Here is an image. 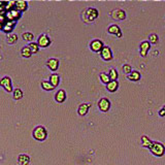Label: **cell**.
<instances>
[{
  "instance_id": "5b68a950",
  "label": "cell",
  "mask_w": 165,
  "mask_h": 165,
  "mask_svg": "<svg viewBox=\"0 0 165 165\" xmlns=\"http://www.w3.org/2000/svg\"><path fill=\"white\" fill-rule=\"evenodd\" d=\"M37 46H41V48H46L51 44V39L49 38L48 35L46 34H42L38 37V41H37Z\"/></svg>"
},
{
  "instance_id": "52a82bcc",
  "label": "cell",
  "mask_w": 165,
  "mask_h": 165,
  "mask_svg": "<svg viewBox=\"0 0 165 165\" xmlns=\"http://www.w3.org/2000/svg\"><path fill=\"white\" fill-rule=\"evenodd\" d=\"M98 106H99V110L103 113H106L108 110H110V102L108 99L106 98H102L100 99V101L98 102Z\"/></svg>"
},
{
  "instance_id": "1f68e13d",
  "label": "cell",
  "mask_w": 165,
  "mask_h": 165,
  "mask_svg": "<svg viewBox=\"0 0 165 165\" xmlns=\"http://www.w3.org/2000/svg\"><path fill=\"white\" fill-rule=\"evenodd\" d=\"M123 70L125 73H127V74H129V73L132 71V68H131L130 65H128V64H125V65L123 66Z\"/></svg>"
},
{
  "instance_id": "f1b7e54d",
  "label": "cell",
  "mask_w": 165,
  "mask_h": 165,
  "mask_svg": "<svg viewBox=\"0 0 165 165\" xmlns=\"http://www.w3.org/2000/svg\"><path fill=\"white\" fill-rule=\"evenodd\" d=\"M100 80H101V82H103V84H108V82H110V77H108V73H105V72L100 73Z\"/></svg>"
},
{
  "instance_id": "f546056e",
  "label": "cell",
  "mask_w": 165,
  "mask_h": 165,
  "mask_svg": "<svg viewBox=\"0 0 165 165\" xmlns=\"http://www.w3.org/2000/svg\"><path fill=\"white\" fill-rule=\"evenodd\" d=\"M18 41V36L15 34H14V33H13V34H10L7 36V42L8 43H15V41Z\"/></svg>"
},
{
  "instance_id": "ac0fdd59",
  "label": "cell",
  "mask_w": 165,
  "mask_h": 165,
  "mask_svg": "<svg viewBox=\"0 0 165 165\" xmlns=\"http://www.w3.org/2000/svg\"><path fill=\"white\" fill-rule=\"evenodd\" d=\"M128 80H130V81H133V82H137V81H139L140 80V73L138 72V71L136 70H134V71H131L130 73L128 74Z\"/></svg>"
},
{
  "instance_id": "44dd1931",
  "label": "cell",
  "mask_w": 165,
  "mask_h": 165,
  "mask_svg": "<svg viewBox=\"0 0 165 165\" xmlns=\"http://www.w3.org/2000/svg\"><path fill=\"white\" fill-rule=\"evenodd\" d=\"M15 22L14 21H8L7 23H6V25L3 26V28H2V30L4 31V32H10V31L13 30V28H14Z\"/></svg>"
},
{
  "instance_id": "cb8c5ba5",
  "label": "cell",
  "mask_w": 165,
  "mask_h": 165,
  "mask_svg": "<svg viewBox=\"0 0 165 165\" xmlns=\"http://www.w3.org/2000/svg\"><path fill=\"white\" fill-rule=\"evenodd\" d=\"M141 142H142V146H144V147H146V148H149V149L151 148V146H152V140H151L149 137L142 136V137H141Z\"/></svg>"
},
{
  "instance_id": "ffe728a7",
  "label": "cell",
  "mask_w": 165,
  "mask_h": 165,
  "mask_svg": "<svg viewBox=\"0 0 165 165\" xmlns=\"http://www.w3.org/2000/svg\"><path fill=\"white\" fill-rule=\"evenodd\" d=\"M50 82L54 88L55 87H57L58 84H59V75H58L57 73H53V74L50 77V82Z\"/></svg>"
},
{
  "instance_id": "8fae6325",
  "label": "cell",
  "mask_w": 165,
  "mask_h": 165,
  "mask_svg": "<svg viewBox=\"0 0 165 165\" xmlns=\"http://www.w3.org/2000/svg\"><path fill=\"white\" fill-rule=\"evenodd\" d=\"M6 15H7L6 18L8 19V21H14V22H15L18 19H19L20 17H21L20 13L17 12L15 10H8V13L6 14Z\"/></svg>"
},
{
  "instance_id": "7402d4cb",
  "label": "cell",
  "mask_w": 165,
  "mask_h": 165,
  "mask_svg": "<svg viewBox=\"0 0 165 165\" xmlns=\"http://www.w3.org/2000/svg\"><path fill=\"white\" fill-rule=\"evenodd\" d=\"M28 48H29V50L31 51L32 54H36V53L38 52V50H39V46H37L36 42H30L29 46H28Z\"/></svg>"
},
{
  "instance_id": "7a4b0ae2",
  "label": "cell",
  "mask_w": 165,
  "mask_h": 165,
  "mask_svg": "<svg viewBox=\"0 0 165 165\" xmlns=\"http://www.w3.org/2000/svg\"><path fill=\"white\" fill-rule=\"evenodd\" d=\"M150 150L152 153L155 156H157V157H161L164 154V147H163V144H160V142L152 141V146H151Z\"/></svg>"
},
{
  "instance_id": "ba28073f",
  "label": "cell",
  "mask_w": 165,
  "mask_h": 165,
  "mask_svg": "<svg viewBox=\"0 0 165 165\" xmlns=\"http://www.w3.org/2000/svg\"><path fill=\"white\" fill-rule=\"evenodd\" d=\"M103 43H102V41H99V39H95V41H93L92 42H91V44H90V48H91V50L93 51V52H95V53H98V52H100L101 51V49L103 48Z\"/></svg>"
},
{
  "instance_id": "836d02e7",
  "label": "cell",
  "mask_w": 165,
  "mask_h": 165,
  "mask_svg": "<svg viewBox=\"0 0 165 165\" xmlns=\"http://www.w3.org/2000/svg\"><path fill=\"white\" fill-rule=\"evenodd\" d=\"M2 27H1V23H0V29H1Z\"/></svg>"
},
{
  "instance_id": "484cf974",
  "label": "cell",
  "mask_w": 165,
  "mask_h": 165,
  "mask_svg": "<svg viewBox=\"0 0 165 165\" xmlns=\"http://www.w3.org/2000/svg\"><path fill=\"white\" fill-rule=\"evenodd\" d=\"M22 37H23V39L25 41H32L34 35H33L32 33H30V32H25V33H23V36Z\"/></svg>"
},
{
  "instance_id": "4fadbf2b",
  "label": "cell",
  "mask_w": 165,
  "mask_h": 165,
  "mask_svg": "<svg viewBox=\"0 0 165 165\" xmlns=\"http://www.w3.org/2000/svg\"><path fill=\"white\" fill-rule=\"evenodd\" d=\"M46 66H48L51 70L55 71V70H57L58 67H59V61H58L57 59H55V58H52V59L48 60V62H46Z\"/></svg>"
},
{
  "instance_id": "5bb4252c",
  "label": "cell",
  "mask_w": 165,
  "mask_h": 165,
  "mask_svg": "<svg viewBox=\"0 0 165 165\" xmlns=\"http://www.w3.org/2000/svg\"><path fill=\"white\" fill-rule=\"evenodd\" d=\"M66 99V94H65V91L64 90H59L55 95V100L59 103H62L64 102Z\"/></svg>"
},
{
  "instance_id": "4316f807",
  "label": "cell",
  "mask_w": 165,
  "mask_h": 165,
  "mask_svg": "<svg viewBox=\"0 0 165 165\" xmlns=\"http://www.w3.org/2000/svg\"><path fill=\"white\" fill-rule=\"evenodd\" d=\"M23 97V92H22L21 89H15L14 91V99L19 100Z\"/></svg>"
},
{
  "instance_id": "6da1fadb",
  "label": "cell",
  "mask_w": 165,
  "mask_h": 165,
  "mask_svg": "<svg viewBox=\"0 0 165 165\" xmlns=\"http://www.w3.org/2000/svg\"><path fill=\"white\" fill-rule=\"evenodd\" d=\"M48 136V132H46V128L42 126H38L33 130V137L36 140H39V141H42L44 140Z\"/></svg>"
},
{
  "instance_id": "4dcf8cb0",
  "label": "cell",
  "mask_w": 165,
  "mask_h": 165,
  "mask_svg": "<svg viewBox=\"0 0 165 165\" xmlns=\"http://www.w3.org/2000/svg\"><path fill=\"white\" fill-rule=\"evenodd\" d=\"M149 41L152 43H157L158 42V36L156 34H151L150 36H149Z\"/></svg>"
},
{
  "instance_id": "d4e9b609",
  "label": "cell",
  "mask_w": 165,
  "mask_h": 165,
  "mask_svg": "<svg viewBox=\"0 0 165 165\" xmlns=\"http://www.w3.org/2000/svg\"><path fill=\"white\" fill-rule=\"evenodd\" d=\"M22 56H23L24 58H30L31 55H32V53H31V51L29 50L28 46H25V48L22 49Z\"/></svg>"
},
{
  "instance_id": "30bf717a",
  "label": "cell",
  "mask_w": 165,
  "mask_h": 165,
  "mask_svg": "<svg viewBox=\"0 0 165 165\" xmlns=\"http://www.w3.org/2000/svg\"><path fill=\"white\" fill-rule=\"evenodd\" d=\"M27 2L26 1H15V6H14V10H15L17 12H25L27 10Z\"/></svg>"
},
{
  "instance_id": "3957f363",
  "label": "cell",
  "mask_w": 165,
  "mask_h": 165,
  "mask_svg": "<svg viewBox=\"0 0 165 165\" xmlns=\"http://www.w3.org/2000/svg\"><path fill=\"white\" fill-rule=\"evenodd\" d=\"M98 17V10L96 8L90 7L84 13V19L86 22H92Z\"/></svg>"
},
{
  "instance_id": "603a6c76",
  "label": "cell",
  "mask_w": 165,
  "mask_h": 165,
  "mask_svg": "<svg viewBox=\"0 0 165 165\" xmlns=\"http://www.w3.org/2000/svg\"><path fill=\"white\" fill-rule=\"evenodd\" d=\"M108 77H110V81H117L118 79V71L116 69H110V73H108Z\"/></svg>"
},
{
  "instance_id": "8992f818",
  "label": "cell",
  "mask_w": 165,
  "mask_h": 165,
  "mask_svg": "<svg viewBox=\"0 0 165 165\" xmlns=\"http://www.w3.org/2000/svg\"><path fill=\"white\" fill-rule=\"evenodd\" d=\"M100 54H101L102 59L105 60V61H110L113 59V53H111L110 49L108 46H103L100 51Z\"/></svg>"
},
{
  "instance_id": "d6a6232c",
  "label": "cell",
  "mask_w": 165,
  "mask_h": 165,
  "mask_svg": "<svg viewBox=\"0 0 165 165\" xmlns=\"http://www.w3.org/2000/svg\"><path fill=\"white\" fill-rule=\"evenodd\" d=\"M159 115H160V116H161V117H163V116H164V108H162V110H160Z\"/></svg>"
},
{
  "instance_id": "277c9868",
  "label": "cell",
  "mask_w": 165,
  "mask_h": 165,
  "mask_svg": "<svg viewBox=\"0 0 165 165\" xmlns=\"http://www.w3.org/2000/svg\"><path fill=\"white\" fill-rule=\"evenodd\" d=\"M0 86H2L5 89L6 92L10 93L13 92V86H12V80L8 77H4L0 80Z\"/></svg>"
},
{
  "instance_id": "83f0119b",
  "label": "cell",
  "mask_w": 165,
  "mask_h": 165,
  "mask_svg": "<svg viewBox=\"0 0 165 165\" xmlns=\"http://www.w3.org/2000/svg\"><path fill=\"white\" fill-rule=\"evenodd\" d=\"M41 87H42V89H44V90H46V91H51V90H53V89H55L50 82L46 81H43L41 82Z\"/></svg>"
},
{
  "instance_id": "7c38bea8",
  "label": "cell",
  "mask_w": 165,
  "mask_h": 165,
  "mask_svg": "<svg viewBox=\"0 0 165 165\" xmlns=\"http://www.w3.org/2000/svg\"><path fill=\"white\" fill-rule=\"evenodd\" d=\"M150 42L149 41H142L140 43V55L142 57H146L147 54H148L149 50H150Z\"/></svg>"
},
{
  "instance_id": "2e32d148",
  "label": "cell",
  "mask_w": 165,
  "mask_h": 165,
  "mask_svg": "<svg viewBox=\"0 0 165 165\" xmlns=\"http://www.w3.org/2000/svg\"><path fill=\"white\" fill-rule=\"evenodd\" d=\"M91 106V104H85L82 103L79 106V110H77V113H79L80 116H86L88 113L89 108Z\"/></svg>"
},
{
  "instance_id": "9c48e42d",
  "label": "cell",
  "mask_w": 165,
  "mask_h": 165,
  "mask_svg": "<svg viewBox=\"0 0 165 165\" xmlns=\"http://www.w3.org/2000/svg\"><path fill=\"white\" fill-rule=\"evenodd\" d=\"M111 17L115 20H119V21H122V20H125L126 18V14L123 10H116L111 12Z\"/></svg>"
},
{
  "instance_id": "d6986e66",
  "label": "cell",
  "mask_w": 165,
  "mask_h": 165,
  "mask_svg": "<svg viewBox=\"0 0 165 165\" xmlns=\"http://www.w3.org/2000/svg\"><path fill=\"white\" fill-rule=\"evenodd\" d=\"M118 86H119V84H118L117 81H110L106 84V89H108L110 92H115L118 89Z\"/></svg>"
},
{
  "instance_id": "9a60e30c",
  "label": "cell",
  "mask_w": 165,
  "mask_h": 165,
  "mask_svg": "<svg viewBox=\"0 0 165 165\" xmlns=\"http://www.w3.org/2000/svg\"><path fill=\"white\" fill-rule=\"evenodd\" d=\"M108 33H110V34L117 35L118 37H121L122 36L121 29H120L119 26H117V25H111V26H110V27H108Z\"/></svg>"
},
{
  "instance_id": "e0dca14e",
  "label": "cell",
  "mask_w": 165,
  "mask_h": 165,
  "mask_svg": "<svg viewBox=\"0 0 165 165\" xmlns=\"http://www.w3.org/2000/svg\"><path fill=\"white\" fill-rule=\"evenodd\" d=\"M18 162L20 163V165H28L29 162H30V157L28 155H25V154H22L18 158Z\"/></svg>"
}]
</instances>
